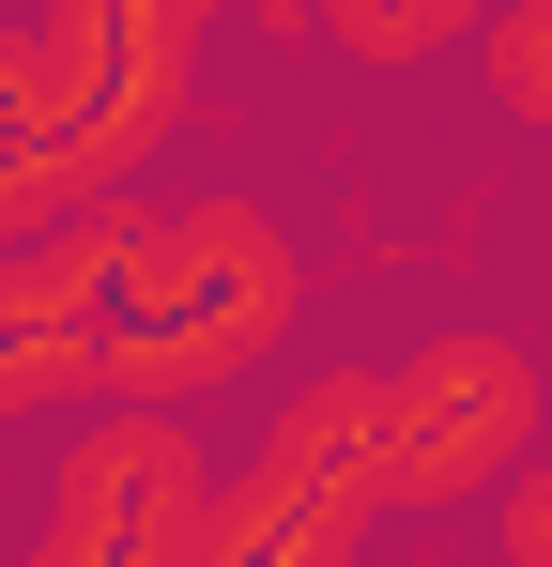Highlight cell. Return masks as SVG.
I'll return each mask as SVG.
<instances>
[{
  "label": "cell",
  "mask_w": 552,
  "mask_h": 567,
  "mask_svg": "<svg viewBox=\"0 0 552 567\" xmlns=\"http://www.w3.org/2000/svg\"><path fill=\"white\" fill-rule=\"evenodd\" d=\"M108 383V215L0 246V414H62Z\"/></svg>",
  "instance_id": "4"
},
{
  "label": "cell",
  "mask_w": 552,
  "mask_h": 567,
  "mask_svg": "<svg viewBox=\"0 0 552 567\" xmlns=\"http://www.w3.org/2000/svg\"><path fill=\"white\" fill-rule=\"evenodd\" d=\"M552 383H538V338L507 322H415L384 353V506L399 522H446V506H491L522 445H538Z\"/></svg>",
  "instance_id": "3"
},
{
  "label": "cell",
  "mask_w": 552,
  "mask_h": 567,
  "mask_svg": "<svg viewBox=\"0 0 552 567\" xmlns=\"http://www.w3.org/2000/svg\"><path fill=\"white\" fill-rule=\"evenodd\" d=\"M246 461H292L323 491H384V353H323L262 399V445Z\"/></svg>",
  "instance_id": "6"
},
{
  "label": "cell",
  "mask_w": 552,
  "mask_h": 567,
  "mask_svg": "<svg viewBox=\"0 0 552 567\" xmlns=\"http://www.w3.org/2000/svg\"><path fill=\"white\" fill-rule=\"evenodd\" d=\"M307 261L262 199H123L108 215V383L123 399H215L276 369Z\"/></svg>",
  "instance_id": "1"
},
{
  "label": "cell",
  "mask_w": 552,
  "mask_h": 567,
  "mask_svg": "<svg viewBox=\"0 0 552 567\" xmlns=\"http://www.w3.org/2000/svg\"><path fill=\"white\" fill-rule=\"evenodd\" d=\"M476 78H491V107H507L522 138H552V0H507V16L476 31Z\"/></svg>",
  "instance_id": "9"
},
{
  "label": "cell",
  "mask_w": 552,
  "mask_h": 567,
  "mask_svg": "<svg viewBox=\"0 0 552 567\" xmlns=\"http://www.w3.org/2000/svg\"><path fill=\"white\" fill-rule=\"evenodd\" d=\"M491 553H507V567H552V430L522 445V475L491 491Z\"/></svg>",
  "instance_id": "10"
},
{
  "label": "cell",
  "mask_w": 552,
  "mask_h": 567,
  "mask_svg": "<svg viewBox=\"0 0 552 567\" xmlns=\"http://www.w3.org/2000/svg\"><path fill=\"white\" fill-rule=\"evenodd\" d=\"M384 522H399L384 491H323V475H292V461H246L215 491V537H200V553L215 567H338V553H368Z\"/></svg>",
  "instance_id": "5"
},
{
  "label": "cell",
  "mask_w": 552,
  "mask_h": 567,
  "mask_svg": "<svg viewBox=\"0 0 552 567\" xmlns=\"http://www.w3.org/2000/svg\"><path fill=\"white\" fill-rule=\"evenodd\" d=\"M62 123H78V47H62V16H16L0 31V169H47Z\"/></svg>",
  "instance_id": "8"
},
{
  "label": "cell",
  "mask_w": 552,
  "mask_h": 567,
  "mask_svg": "<svg viewBox=\"0 0 552 567\" xmlns=\"http://www.w3.org/2000/svg\"><path fill=\"white\" fill-rule=\"evenodd\" d=\"M491 16H507V0H307V31H323L338 62H368V78H430Z\"/></svg>",
  "instance_id": "7"
},
{
  "label": "cell",
  "mask_w": 552,
  "mask_h": 567,
  "mask_svg": "<svg viewBox=\"0 0 552 567\" xmlns=\"http://www.w3.org/2000/svg\"><path fill=\"white\" fill-rule=\"evenodd\" d=\"M215 445H200V399H92L78 430L47 445V491H31V553L47 567H184L215 537Z\"/></svg>",
  "instance_id": "2"
}]
</instances>
